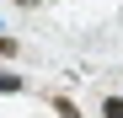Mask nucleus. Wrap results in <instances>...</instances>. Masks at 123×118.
Listing matches in <instances>:
<instances>
[{
    "label": "nucleus",
    "instance_id": "nucleus-1",
    "mask_svg": "<svg viewBox=\"0 0 123 118\" xmlns=\"http://www.w3.org/2000/svg\"><path fill=\"white\" fill-rule=\"evenodd\" d=\"M102 118H123V97H107L102 102Z\"/></svg>",
    "mask_w": 123,
    "mask_h": 118
},
{
    "label": "nucleus",
    "instance_id": "nucleus-2",
    "mask_svg": "<svg viewBox=\"0 0 123 118\" xmlns=\"http://www.w3.org/2000/svg\"><path fill=\"white\" fill-rule=\"evenodd\" d=\"M0 91H22V75H11V70H0Z\"/></svg>",
    "mask_w": 123,
    "mask_h": 118
},
{
    "label": "nucleus",
    "instance_id": "nucleus-3",
    "mask_svg": "<svg viewBox=\"0 0 123 118\" xmlns=\"http://www.w3.org/2000/svg\"><path fill=\"white\" fill-rule=\"evenodd\" d=\"M16 6H37V0H16Z\"/></svg>",
    "mask_w": 123,
    "mask_h": 118
}]
</instances>
